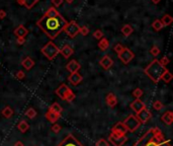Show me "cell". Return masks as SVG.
<instances>
[{"label": "cell", "instance_id": "obj_1", "mask_svg": "<svg viewBox=\"0 0 173 146\" xmlns=\"http://www.w3.org/2000/svg\"><path fill=\"white\" fill-rule=\"evenodd\" d=\"M68 22L63 18V16L60 15L56 17H48L43 16L38 21V26L50 37L51 39L57 38V36L64 30Z\"/></svg>", "mask_w": 173, "mask_h": 146}, {"label": "cell", "instance_id": "obj_2", "mask_svg": "<svg viewBox=\"0 0 173 146\" xmlns=\"http://www.w3.org/2000/svg\"><path fill=\"white\" fill-rule=\"evenodd\" d=\"M133 146H172L170 140H166L159 128H150Z\"/></svg>", "mask_w": 173, "mask_h": 146}, {"label": "cell", "instance_id": "obj_3", "mask_svg": "<svg viewBox=\"0 0 173 146\" xmlns=\"http://www.w3.org/2000/svg\"><path fill=\"white\" fill-rule=\"evenodd\" d=\"M166 70H167L166 67H164L163 65L160 64L159 60L155 59V60H153L147 67H146L144 72L146 73V75H147L152 81L157 83V82L160 81L162 74L165 72Z\"/></svg>", "mask_w": 173, "mask_h": 146}, {"label": "cell", "instance_id": "obj_4", "mask_svg": "<svg viewBox=\"0 0 173 146\" xmlns=\"http://www.w3.org/2000/svg\"><path fill=\"white\" fill-rule=\"evenodd\" d=\"M56 94L61 98V100H67V102H73L76 98L75 93L72 91L71 88L64 83L61 84V85L56 89Z\"/></svg>", "mask_w": 173, "mask_h": 146}, {"label": "cell", "instance_id": "obj_5", "mask_svg": "<svg viewBox=\"0 0 173 146\" xmlns=\"http://www.w3.org/2000/svg\"><path fill=\"white\" fill-rule=\"evenodd\" d=\"M41 52H42L43 54L45 55V57H47L49 60H53V59L60 53V49L51 41V42H49L48 44H46L41 49Z\"/></svg>", "mask_w": 173, "mask_h": 146}, {"label": "cell", "instance_id": "obj_6", "mask_svg": "<svg viewBox=\"0 0 173 146\" xmlns=\"http://www.w3.org/2000/svg\"><path fill=\"white\" fill-rule=\"evenodd\" d=\"M123 124L125 125V127L127 128L128 132H135L139 126L141 125V123L139 122V120L137 119V117L134 115H130L129 117H127V119H125V121L123 122Z\"/></svg>", "mask_w": 173, "mask_h": 146}, {"label": "cell", "instance_id": "obj_7", "mask_svg": "<svg viewBox=\"0 0 173 146\" xmlns=\"http://www.w3.org/2000/svg\"><path fill=\"white\" fill-rule=\"evenodd\" d=\"M79 30H80V26H78L77 22L72 20L69 24H66V26L64 28L63 30H65L67 36H69L70 38H75V37L79 34Z\"/></svg>", "mask_w": 173, "mask_h": 146}, {"label": "cell", "instance_id": "obj_8", "mask_svg": "<svg viewBox=\"0 0 173 146\" xmlns=\"http://www.w3.org/2000/svg\"><path fill=\"white\" fill-rule=\"evenodd\" d=\"M57 146H84V145L82 144V143L80 142L73 134H69V135H67V136H66Z\"/></svg>", "mask_w": 173, "mask_h": 146}, {"label": "cell", "instance_id": "obj_9", "mask_svg": "<svg viewBox=\"0 0 173 146\" xmlns=\"http://www.w3.org/2000/svg\"><path fill=\"white\" fill-rule=\"evenodd\" d=\"M108 141H110V144H112L114 146H123L128 141V137L127 135L119 136V135L110 133V135L108 136Z\"/></svg>", "mask_w": 173, "mask_h": 146}, {"label": "cell", "instance_id": "obj_10", "mask_svg": "<svg viewBox=\"0 0 173 146\" xmlns=\"http://www.w3.org/2000/svg\"><path fill=\"white\" fill-rule=\"evenodd\" d=\"M117 55H119V58L121 59V61L123 64H129V63L135 58V54L128 48H123V51Z\"/></svg>", "mask_w": 173, "mask_h": 146}, {"label": "cell", "instance_id": "obj_11", "mask_svg": "<svg viewBox=\"0 0 173 146\" xmlns=\"http://www.w3.org/2000/svg\"><path fill=\"white\" fill-rule=\"evenodd\" d=\"M136 117H137V119L139 120L140 123H147L152 118V113L147 108H144L138 114H136Z\"/></svg>", "mask_w": 173, "mask_h": 146}, {"label": "cell", "instance_id": "obj_12", "mask_svg": "<svg viewBox=\"0 0 173 146\" xmlns=\"http://www.w3.org/2000/svg\"><path fill=\"white\" fill-rule=\"evenodd\" d=\"M112 133L119 135V136H123V135H127L128 130L125 127V125L123 124V122H119L112 128Z\"/></svg>", "mask_w": 173, "mask_h": 146}, {"label": "cell", "instance_id": "obj_13", "mask_svg": "<svg viewBox=\"0 0 173 146\" xmlns=\"http://www.w3.org/2000/svg\"><path fill=\"white\" fill-rule=\"evenodd\" d=\"M130 107H131V109L134 111V112L136 113V114H138V113H139L140 111H142L144 108H146L145 104H144V102H142V100H140V98H136V100H134L133 102H131Z\"/></svg>", "mask_w": 173, "mask_h": 146}, {"label": "cell", "instance_id": "obj_14", "mask_svg": "<svg viewBox=\"0 0 173 146\" xmlns=\"http://www.w3.org/2000/svg\"><path fill=\"white\" fill-rule=\"evenodd\" d=\"M112 64H114V61H112V59L108 55H104L101 58V60L99 61V65L103 69H105V70H108L112 66Z\"/></svg>", "mask_w": 173, "mask_h": 146}, {"label": "cell", "instance_id": "obj_15", "mask_svg": "<svg viewBox=\"0 0 173 146\" xmlns=\"http://www.w3.org/2000/svg\"><path fill=\"white\" fill-rule=\"evenodd\" d=\"M82 80H83V77H82L81 74H79L78 72L71 73L69 75V77H68V81H69L70 83H71L72 85H74V86L78 85V84H79Z\"/></svg>", "mask_w": 173, "mask_h": 146}, {"label": "cell", "instance_id": "obj_16", "mask_svg": "<svg viewBox=\"0 0 173 146\" xmlns=\"http://www.w3.org/2000/svg\"><path fill=\"white\" fill-rule=\"evenodd\" d=\"M105 102H106V104H108L110 108L112 109L117 104V98L115 96L114 92H110V93H108V95H106Z\"/></svg>", "mask_w": 173, "mask_h": 146}, {"label": "cell", "instance_id": "obj_17", "mask_svg": "<svg viewBox=\"0 0 173 146\" xmlns=\"http://www.w3.org/2000/svg\"><path fill=\"white\" fill-rule=\"evenodd\" d=\"M80 68H81V66H80V64L76 60H71L66 65V69H67L70 73L78 72V70H79Z\"/></svg>", "mask_w": 173, "mask_h": 146}, {"label": "cell", "instance_id": "obj_18", "mask_svg": "<svg viewBox=\"0 0 173 146\" xmlns=\"http://www.w3.org/2000/svg\"><path fill=\"white\" fill-rule=\"evenodd\" d=\"M161 121L165 125L170 126V125L173 123V113L171 111H166V112L161 116Z\"/></svg>", "mask_w": 173, "mask_h": 146}, {"label": "cell", "instance_id": "obj_19", "mask_svg": "<svg viewBox=\"0 0 173 146\" xmlns=\"http://www.w3.org/2000/svg\"><path fill=\"white\" fill-rule=\"evenodd\" d=\"M60 53H61L62 56H63L64 58L68 59L69 57L72 56V54L74 53V51H73V49H72V47L70 46V45H65V46L60 50Z\"/></svg>", "mask_w": 173, "mask_h": 146}, {"label": "cell", "instance_id": "obj_20", "mask_svg": "<svg viewBox=\"0 0 173 146\" xmlns=\"http://www.w3.org/2000/svg\"><path fill=\"white\" fill-rule=\"evenodd\" d=\"M21 65L24 69H26V70H30V69L34 67V62L30 57H26V58L21 61Z\"/></svg>", "mask_w": 173, "mask_h": 146}, {"label": "cell", "instance_id": "obj_21", "mask_svg": "<svg viewBox=\"0 0 173 146\" xmlns=\"http://www.w3.org/2000/svg\"><path fill=\"white\" fill-rule=\"evenodd\" d=\"M28 34V30H26L23 26H19L14 30V35H15L17 38H24Z\"/></svg>", "mask_w": 173, "mask_h": 146}, {"label": "cell", "instance_id": "obj_22", "mask_svg": "<svg viewBox=\"0 0 173 146\" xmlns=\"http://www.w3.org/2000/svg\"><path fill=\"white\" fill-rule=\"evenodd\" d=\"M46 118L50 123L55 124V123L58 121V119L60 118V116H59V115H57V114H55V113L52 112L51 110H48V112L46 113Z\"/></svg>", "mask_w": 173, "mask_h": 146}, {"label": "cell", "instance_id": "obj_23", "mask_svg": "<svg viewBox=\"0 0 173 146\" xmlns=\"http://www.w3.org/2000/svg\"><path fill=\"white\" fill-rule=\"evenodd\" d=\"M108 47H110V42H108V40L106 38H102L99 40V42H98V48L100 49L101 51H106L108 49Z\"/></svg>", "mask_w": 173, "mask_h": 146}, {"label": "cell", "instance_id": "obj_24", "mask_svg": "<svg viewBox=\"0 0 173 146\" xmlns=\"http://www.w3.org/2000/svg\"><path fill=\"white\" fill-rule=\"evenodd\" d=\"M1 114H2V116H3L4 118L10 119L12 116H13V110H12L9 106H6L5 108L1 111Z\"/></svg>", "mask_w": 173, "mask_h": 146}, {"label": "cell", "instance_id": "obj_25", "mask_svg": "<svg viewBox=\"0 0 173 146\" xmlns=\"http://www.w3.org/2000/svg\"><path fill=\"white\" fill-rule=\"evenodd\" d=\"M17 129L21 133H26V131L30 129V125H28V123L26 122V121L22 120V121H20V122L17 124Z\"/></svg>", "mask_w": 173, "mask_h": 146}, {"label": "cell", "instance_id": "obj_26", "mask_svg": "<svg viewBox=\"0 0 173 146\" xmlns=\"http://www.w3.org/2000/svg\"><path fill=\"white\" fill-rule=\"evenodd\" d=\"M134 32V28H132L131 24H125V26L121 28V33L125 37H129L133 34Z\"/></svg>", "mask_w": 173, "mask_h": 146}, {"label": "cell", "instance_id": "obj_27", "mask_svg": "<svg viewBox=\"0 0 173 146\" xmlns=\"http://www.w3.org/2000/svg\"><path fill=\"white\" fill-rule=\"evenodd\" d=\"M49 110H51L52 112H54L55 114L59 115V116H61L62 112H63V108H62V107L60 106L58 102H54V104H53L52 106L49 108Z\"/></svg>", "mask_w": 173, "mask_h": 146}, {"label": "cell", "instance_id": "obj_28", "mask_svg": "<svg viewBox=\"0 0 173 146\" xmlns=\"http://www.w3.org/2000/svg\"><path fill=\"white\" fill-rule=\"evenodd\" d=\"M160 21H161V24H163V26H167L172 24L173 18H172V16L169 15V14H165V15H163V17H162V19L160 20Z\"/></svg>", "mask_w": 173, "mask_h": 146}, {"label": "cell", "instance_id": "obj_29", "mask_svg": "<svg viewBox=\"0 0 173 146\" xmlns=\"http://www.w3.org/2000/svg\"><path fill=\"white\" fill-rule=\"evenodd\" d=\"M172 78H173L172 74L170 73L168 70H166L165 72L162 74V76H161V79L163 80V81L165 82V83H169V82L172 80Z\"/></svg>", "mask_w": 173, "mask_h": 146}, {"label": "cell", "instance_id": "obj_30", "mask_svg": "<svg viewBox=\"0 0 173 146\" xmlns=\"http://www.w3.org/2000/svg\"><path fill=\"white\" fill-rule=\"evenodd\" d=\"M58 15H60V13L53 7H51L50 9L44 14V16H48V17H56Z\"/></svg>", "mask_w": 173, "mask_h": 146}, {"label": "cell", "instance_id": "obj_31", "mask_svg": "<svg viewBox=\"0 0 173 146\" xmlns=\"http://www.w3.org/2000/svg\"><path fill=\"white\" fill-rule=\"evenodd\" d=\"M26 116L30 119H34L37 117V111L34 108H30L26 111Z\"/></svg>", "mask_w": 173, "mask_h": 146}, {"label": "cell", "instance_id": "obj_32", "mask_svg": "<svg viewBox=\"0 0 173 146\" xmlns=\"http://www.w3.org/2000/svg\"><path fill=\"white\" fill-rule=\"evenodd\" d=\"M152 26H153V28L155 30H162V28H163V24H161V21H160V19H156L155 21L152 24Z\"/></svg>", "mask_w": 173, "mask_h": 146}, {"label": "cell", "instance_id": "obj_33", "mask_svg": "<svg viewBox=\"0 0 173 146\" xmlns=\"http://www.w3.org/2000/svg\"><path fill=\"white\" fill-rule=\"evenodd\" d=\"M150 54L154 57H157L158 55L160 54V49L158 48L157 46H153L151 49H150Z\"/></svg>", "mask_w": 173, "mask_h": 146}, {"label": "cell", "instance_id": "obj_34", "mask_svg": "<svg viewBox=\"0 0 173 146\" xmlns=\"http://www.w3.org/2000/svg\"><path fill=\"white\" fill-rule=\"evenodd\" d=\"M153 108L155 109L156 111H161L162 109L164 108V106L160 100H156V102H154V104H153Z\"/></svg>", "mask_w": 173, "mask_h": 146}, {"label": "cell", "instance_id": "obj_35", "mask_svg": "<svg viewBox=\"0 0 173 146\" xmlns=\"http://www.w3.org/2000/svg\"><path fill=\"white\" fill-rule=\"evenodd\" d=\"M143 90L141 89V88H136L135 90L133 91V95L135 96L136 98H140L142 95H143Z\"/></svg>", "mask_w": 173, "mask_h": 146}, {"label": "cell", "instance_id": "obj_36", "mask_svg": "<svg viewBox=\"0 0 173 146\" xmlns=\"http://www.w3.org/2000/svg\"><path fill=\"white\" fill-rule=\"evenodd\" d=\"M88 33H89V28H88V26H80L79 34H81L82 36H87Z\"/></svg>", "mask_w": 173, "mask_h": 146}, {"label": "cell", "instance_id": "obj_37", "mask_svg": "<svg viewBox=\"0 0 173 146\" xmlns=\"http://www.w3.org/2000/svg\"><path fill=\"white\" fill-rule=\"evenodd\" d=\"M93 37H94L95 39H97V40H100V39L103 38L104 35H103V33H102L100 30H96L95 32L93 33Z\"/></svg>", "mask_w": 173, "mask_h": 146}, {"label": "cell", "instance_id": "obj_38", "mask_svg": "<svg viewBox=\"0 0 173 146\" xmlns=\"http://www.w3.org/2000/svg\"><path fill=\"white\" fill-rule=\"evenodd\" d=\"M95 146H110V143H108L105 139H99V140L95 143Z\"/></svg>", "mask_w": 173, "mask_h": 146}, {"label": "cell", "instance_id": "obj_39", "mask_svg": "<svg viewBox=\"0 0 173 146\" xmlns=\"http://www.w3.org/2000/svg\"><path fill=\"white\" fill-rule=\"evenodd\" d=\"M123 48H125V47H123L121 44H116V45H114V51L116 53V54H119V53L123 51Z\"/></svg>", "mask_w": 173, "mask_h": 146}, {"label": "cell", "instance_id": "obj_40", "mask_svg": "<svg viewBox=\"0 0 173 146\" xmlns=\"http://www.w3.org/2000/svg\"><path fill=\"white\" fill-rule=\"evenodd\" d=\"M61 129H62L61 126H60V125H58V124H54L52 127H51V130H52L54 133H56V134H57V133H59L60 131H61Z\"/></svg>", "mask_w": 173, "mask_h": 146}, {"label": "cell", "instance_id": "obj_41", "mask_svg": "<svg viewBox=\"0 0 173 146\" xmlns=\"http://www.w3.org/2000/svg\"><path fill=\"white\" fill-rule=\"evenodd\" d=\"M159 62H160V64L163 65V66L165 67L166 65H167L168 63H169V59H168V57H163V58H162L161 60L159 61Z\"/></svg>", "mask_w": 173, "mask_h": 146}, {"label": "cell", "instance_id": "obj_42", "mask_svg": "<svg viewBox=\"0 0 173 146\" xmlns=\"http://www.w3.org/2000/svg\"><path fill=\"white\" fill-rule=\"evenodd\" d=\"M15 76H16V78H17V79H23L24 76H26V74H24L23 71L19 70V71H17V72H16Z\"/></svg>", "mask_w": 173, "mask_h": 146}, {"label": "cell", "instance_id": "obj_43", "mask_svg": "<svg viewBox=\"0 0 173 146\" xmlns=\"http://www.w3.org/2000/svg\"><path fill=\"white\" fill-rule=\"evenodd\" d=\"M63 1H64V0H52L53 4H54L56 7H59V6L63 3Z\"/></svg>", "mask_w": 173, "mask_h": 146}, {"label": "cell", "instance_id": "obj_44", "mask_svg": "<svg viewBox=\"0 0 173 146\" xmlns=\"http://www.w3.org/2000/svg\"><path fill=\"white\" fill-rule=\"evenodd\" d=\"M26 43V39L24 38H17V44L18 45H23Z\"/></svg>", "mask_w": 173, "mask_h": 146}, {"label": "cell", "instance_id": "obj_45", "mask_svg": "<svg viewBox=\"0 0 173 146\" xmlns=\"http://www.w3.org/2000/svg\"><path fill=\"white\" fill-rule=\"evenodd\" d=\"M6 16V12L3 9H0V19H3Z\"/></svg>", "mask_w": 173, "mask_h": 146}, {"label": "cell", "instance_id": "obj_46", "mask_svg": "<svg viewBox=\"0 0 173 146\" xmlns=\"http://www.w3.org/2000/svg\"><path fill=\"white\" fill-rule=\"evenodd\" d=\"M14 146H24V144L21 142V141L18 140V141H16V142L14 143Z\"/></svg>", "mask_w": 173, "mask_h": 146}, {"label": "cell", "instance_id": "obj_47", "mask_svg": "<svg viewBox=\"0 0 173 146\" xmlns=\"http://www.w3.org/2000/svg\"><path fill=\"white\" fill-rule=\"evenodd\" d=\"M152 2H153L154 4H157V3H159V2H160V0H152Z\"/></svg>", "mask_w": 173, "mask_h": 146}, {"label": "cell", "instance_id": "obj_48", "mask_svg": "<svg viewBox=\"0 0 173 146\" xmlns=\"http://www.w3.org/2000/svg\"><path fill=\"white\" fill-rule=\"evenodd\" d=\"M65 1H67L68 3H72V2H73L74 0H65Z\"/></svg>", "mask_w": 173, "mask_h": 146}]
</instances>
